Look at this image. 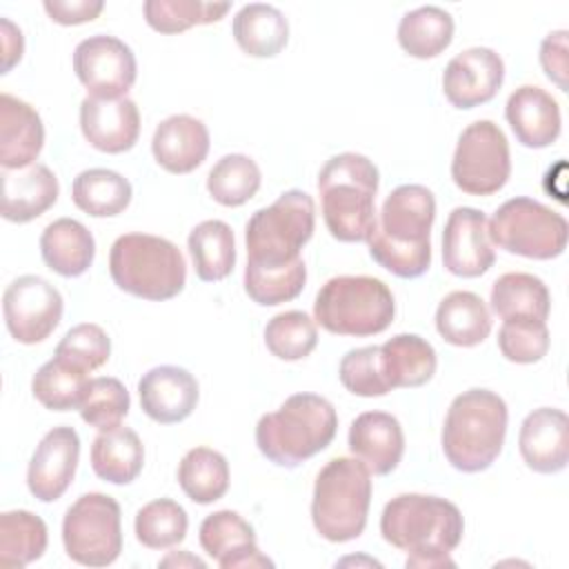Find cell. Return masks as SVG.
I'll use <instances>...</instances> for the list:
<instances>
[{"instance_id":"1","label":"cell","mask_w":569,"mask_h":569,"mask_svg":"<svg viewBox=\"0 0 569 569\" xmlns=\"http://www.w3.org/2000/svg\"><path fill=\"white\" fill-rule=\"evenodd\" d=\"M382 538L407 551V567H453L451 551L460 545L465 520L460 509L440 496L400 493L391 498L380 516Z\"/></svg>"},{"instance_id":"2","label":"cell","mask_w":569,"mask_h":569,"mask_svg":"<svg viewBox=\"0 0 569 569\" xmlns=\"http://www.w3.org/2000/svg\"><path fill=\"white\" fill-rule=\"evenodd\" d=\"M436 198L422 184H400L382 202L367 238L369 256L389 273L411 280L431 267V224Z\"/></svg>"},{"instance_id":"3","label":"cell","mask_w":569,"mask_h":569,"mask_svg":"<svg viewBox=\"0 0 569 569\" xmlns=\"http://www.w3.org/2000/svg\"><path fill=\"white\" fill-rule=\"evenodd\" d=\"M507 402L491 389H467L458 393L445 416L442 453L462 473L489 469L502 451L507 436Z\"/></svg>"},{"instance_id":"4","label":"cell","mask_w":569,"mask_h":569,"mask_svg":"<svg viewBox=\"0 0 569 569\" xmlns=\"http://www.w3.org/2000/svg\"><path fill=\"white\" fill-rule=\"evenodd\" d=\"M378 167L362 153L345 151L325 162L318 173L322 218L340 242H367L376 224Z\"/></svg>"},{"instance_id":"5","label":"cell","mask_w":569,"mask_h":569,"mask_svg":"<svg viewBox=\"0 0 569 569\" xmlns=\"http://www.w3.org/2000/svg\"><path fill=\"white\" fill-rule=\"evenodd\" d=\"M338 431L333 405L318 393H293L256 425L260 453L284 469H293L331 445Z\"/></svg>"},{"instance_id":"6","label":"cell","mask_w":569,"mask_h":569,"mask_svg":"<svg viewBox=\"0 0 569 569\" xmlns=\"http://www.w3.org/2000/svg\"><path fill=\"white\" fill-rule=\"evenodd\" d=\"M109 273L124 293L162 302L184 289L187 262L180 249L167 238L124 233L111 244Z\"/></svg>"},{"instance_id":"7","label":"cell","mask_w":569,"mask_h":569,"mask_svg":"<svg viewBox=\"0 0 569 569\" xmlns=\"http://www.w3.org/2000/svg\"><path fill=\"white\" fill-rule=\"evenodd\" d=\"M371 505V473L356 458H331L316 476L311 520L329 542L356 540L365 527Z\"/></svg>"},{"instance_id":"8","label":"cell","mask_w":569,"mask_h":569,"mask_svg":"<svg viewBox=\"0 0 569 569\" xmlns=\"http://www.w3.org/2000/svg\"><path fill=\"white\" fill-rule=\"evenodd\" d=\"M396 316L391 289L373 276H336L316 293L313 320L336 336L382 333Z\"/></svg>"},{"instance_id":"9","label":"cell","mask_w":569,"mask_h":569,"mask_svg":"<svg viewBox=\"0 0 569 569\" xmlns=\"http://www.w3.org/2000/svg\"><path fill=\"white\" fill-rule=\"evenodd\" d=\"M316 227L313 198L289 189L269 207L258 209L244 229L247 262L256 267H284L300 258Z\"/></svg>"},{"instance_id":"10","label":"cell","mask_w":569,"mask_h":569,"mask_svg":"<svg viewBox=\"0 0 569 569\" xmlns=\"http://www.w3.org/2000/svg\"><path fill=\"white\" fill-rule=\"evenodd\" d=\"M487 231L498 249L531 260L558 258L569 238L565 216L525 196L502 202L487 222Z\"/></svg>"},{"instance_id":"11","label":"cell","mask_w":569,"mask_h":569,"mask_svg":"<svg viewBox=\"0 0 569 569\" xmlns=\"http://www.w3.org/2000/svg\"><path fill=\"white\" fill-rule=\"evenodd\" d=\"M62 545L67 556L84 567H107L122 551L120 505L100 491L82 493L64 513Z\"/></svg>"},{"instance_id":"12","label":"cell","mask_w":569,"mask_h":569,"mask_svg":"<svg viewBox=\"0 0 569 569\" xmlns=\"http://www.w3.org/2000/svg\"><path fill=\"white\" fill-rule=\"evenodd\" d=\"M511 176V153L505 131L491 120L462 129L451 160L453 184L469 196H491Z\"/></svg>"},{"instance_id":"13","label":"cell","mask_w":569,"mask_h":569,"mask_svg":"<svg viewBox=\"0 0 569 569\" xmlns=\"http://www.w3.org/2000/svg\"><path fill=\"white\" fill-rule=\"evenodd\" d=\"M64 300L44 278L27 273L16 278L2 296L4 325L16 342L36 345L47 340L60 325Z\"/></svg>"},{"instance_id":"14","label":"cell","mask_w":569,"mask_h":569,"mask_svg":"<svg viewBox=\"0 0 569 569\" xmlns=\"http://www.w3.org/2000/svg\"><path fill=\"white\" fill-rule=\"evenodd\" d=\"M73 71L93 98H127L138 76L136 56L129 44L116 36H89L73 51Z\"/></svg>"},{"instance_id":"15","label":"cell","mask_w":569,"mask_h":569,"mask_svg":"<svg viewBox=\"0 0 569 569\" xmlns=\"http://www.w3.org/2000/svg\"><path fill=\"white\" fill-rule=\"evenodd\" d=\"M487 216L473 207H456L442 229V264L458 278L487 273L496 253L487 231Z\"/></svg>"},{"instance_id":"16","label":"cell","mask_w":569,"mask_h":569,"mask_svg":"<svg viewBox=\"0 0 569 569\" xmlns=\"http://www.w3.org/2000/svg\"><path fill=\"white\" fill-rule=\"evenodd\" d=\"M505 80V62L489 47H471L453 56L442 73L445 98L456 109L489 102Z\"/></svg>"},{"instance_id":"17","label":"cell","mask_w":569,"mask_h":569,"mask_svg":"<svg viewBox=\"0 0 569 569\" xmlns=\"http://www.w3.org/2000/svg\"><path fill=\"white\" fill-rule=\"evenodd\" d=\"M80 458V438L73 427L60 425L44 433L27 467V487L40 502H53L69 489Z\"/></svg>"},{"instance_id":"18","label":"cell","mask_w":569,"mask_h":569,"mask_svg":"<svg viewBox=\"0 0 569 569\" xmlns=\"http://www.w3.org/2000/svg\"><path fill=\"white\" fill-rule=\"evenodd\" d=\"M200 547L222 569H256L273 567L258 549L253 527L231 509L209 513L200 525Z\"/></svg>"},{"instance_id":"19","label":"cell","mask_w":569,"mask_h":569,"mask_svg":"<svg viewBox=\"0 0 569 569\" xmlns=\"http://www.w3.org/2000/svg\"><path fill=\"white\" fill-rule=\"evenodd\" d=\"M142 411L160 425H176L189 418L198 405L200 389L193 373L176 365H160L138 380Z\"/></svg>"},{"instance_id":"20","label":"cell","mask_w":569,"mask_h":569,"mask_svg":"<svg viewBox=\"0 0 569 569\" xmlns=\"http://www.w3.org/2000/svg\"><path fill=\"white\" fill-rule=\"evenodd\" d=\"M80 129L93 149L124 153L138 142L140 111L131 98L102 100L87 96L80 102Z\"/></svg>"},{"instance_id":"21","label":"cell","mask_w":569,"mask_h":569,"mask_svg":"<svg viewBox=\"0 0 569 569\" xmlns=\"http://www.w3.org/2000/svg\"><path fill=\"white\" fill-rule=\"evenodd\" d=\"M518 447L525 465L536 473H558L569 460V418L562 409L540 407L520 425Z\"/></svg>"},{"instance_id":"22","label":"cell","mask_w":569,"mask_h":569,"mask_svg":"<svg viewBox=\"0 0 569 569\" xmlns=\"http://www.w3.org/2000/svg\"><path fill=\"white\" fill-rule=\"evenodd\" d=\"M349 451L369 473H391L405 453V433L396 416L387 411H365L349 427Z\"/></svg>"},{"instance_id":"23","label":"cell","mask_w":569,"mask_h":569,"mask_svg":"<svg viewBox=\"0 0 569 569\" xmlns=\"http://www.w3.org/2000/svg\"><path fill=\"white\" fill-rule=\"evenodd\" d=\"M505 118L516 140L529 149L551 147L562 129L556 98L536 84H522L509 96Z\"/></svg>"},{"instance_id":"24","label":"cell","mask_w":569,"mask_h":569,"mask_svg":"<svg viewBox=\"0 0 569 569\" xmlns=\"http://www.w3.org/2000/svg\"><path fill=\"white\" fill-rule=\"evenodd\" d=\"M209 129L202 120L189 113L164 118L151 138L156 162L169 173H191L209 153Z\"/></svg>"},{"instance_id":"25","label":"cell","mask_w":569,"mask_h":569,"mask_svg":"<svg viewBox=\"0 0 569 569\" xmlns=\"http://www.w3.org/2000/svg\"><path fill=\"white\" fill-rule=\"evenodd\" d=\"M58 193V178L47 164L33 162L24 169H4L2 218L18 224L31 222L56 204Z\"/></svg>"},{"instance_id":"26","label":"cell","mask_w":569,"mask_h":569,"mask_svg":"<svg viewBox=\"0 0 569 569\" xmlns=\"http://www.w3.org/2000/svg\"><path fill=\"white\" fill-rule=\"evenodd\" d=\"M44 144L40 113L24 100L0 93V164L2 169H24L36 162Z\"/></svg>"},{"instance_id":"27","label":"cell","mask_w":569,"mask_h":569,"mask_svg":"<svg viewBox=\"0 0 569 569\" xmlns=\"http://www.w3.org/2000/svg\"><path fill=\"white\" fill-rule=\"evenodd\" d=\"M40 256L58 276L78 278L96 258V240L80 220L58 218L40 236Z\"/></svg>"},{"instance_id":"28","label":"cell","mask_w":569,"mask_h":569,"mask_svg":"<svg viewBox=\"0 0 569 569\" xmlns=\"http://www.w3.org/2000/svg\"><path fill=\"white\" fill-rule=\"evenodd\" d=\"M382 371L391 389L427 385L438 367L436 349L418 333H398L380 345Z\"/></svg>"},{"instance_id":"29","label":"cell","mask_w":569,"mask_h":569,"mask_svg":"<svg viewBox=\"0 0 569 569\" xmlns=\"http://www.w3.org/2000/svg\"><path fill=\"white\" fill-rule=\"evenodd\" d=\"M144 465V447L140 436L129 427L100 431L91 445V467L96 476L111 485L133 482Z\"/></svg>"},{"instance_id":"30","label":"cell","mask_w":569,"mask_h":569,"mask_svg":"<svg viewBox=\"0 0 569 569\" xmlns=\"http://www.w3.org/2000/svg\"><path fill=\"white\" fill-rule=\"evenodd\" d=\"M238 47L251 58H273L289 40V22L284 13L264 2H249L238 9L231 24Z\"/></svg>"},{"instance_id":"31","label":"cell","mask_w":569,"mask_h":569,"mask_svg":"<svg viewBox=\"0 0 569 569\" xmlns=\"http://www.w3.org/2000/svg\"><path fill=\"white\" fill-rule=\"evenodd\" d=\"M436 329L453 347H476L491 333V313L473 291H451L436 309Z\"/></svg>"},{"instance_id":"32","label":"cell","mask_w":569,"mask_h":569,"mask_svg":"<svg viewBox=\"0 0 569 569\" xmlns=\"http://www.w3.org/2000/svg\"><path fill=\"white\" fill-rule=\"evenodd\" d=\"M491 309L502 320H542L547 322L551 309V296L547 284L522 271L500 276L491 284Z\"/></svg>"},{"instance_id":"33","label":"cell","mask_w":569,"mask_h":569,"mask_svg":"<svg viewBox=\"0 0 569 569\" xmlns=\"http://www.w3.org/2000/svg\"><path fill=\"white\" fill-rule=\"evenodd\" d=\"M453 40V18L436 4L407 11L398 22V44L418 60L440 56Z\"/></svg>"},{"instance_id":"34","label":"cell","mask_w":569,"mask_h":569,"mask_svg":"<svg viewBox=\"0 0 569 569\" xmlns=\"http://www.w3.org/2000/svg\"><path fill=\"white\" fill-rule=\"evenodd\" d=\"M131 196V182L122 173L100 167L80 171L71 184L73 204L93 218H111L122 213L129 207Z\"/></svg>"},{"instance_id":"35","label":"cell","mask_w":569,"mask_h":569,"mask_svg":"<svg viewBox=\"0 0 569 569\" xmlns=\"http://www.w3.org/2000/svg\"><path fill=\"white\" fill-rule=\"evenodd\" d=\"M196 276L204 282L224 280L236 267V238L227 222L204 220L187 238Z\"/></svg>"},{"instance_id":"36","label":"cell","mask_w":569,"mask_h":569,"mask_svg":"<svg viewBox=\"0 0 569 569\" xmlns=\"http://www.w3.org/2000/svg\"><path fill=\"white\" fill-rule=\"evenodd\" d=\"M178 485L196 505H211L229 489V462L216 449L193 447L178 465Z\"/></svg>"},{"instance_id":"37","label":"cell","mask_w":569,"mask_h":569,"mask_svg":"<svg viewBox=\"0 0 569 569\" xmlns=\"http://www.w3.org/2000/svg\"><path fill=\"white\" fill-rule=\"evenodd\" d=\"M47 525L40 516L16 509L0 516V567H27L47 551Z\"/></svg>"},{"instance_id":"38","label":"cell","mask_w":569,"mask_h":569,"mask_svg":"<svg viewBox=\"0 0 569 569\" xmlns=\"http://www.w3.org/2000/svg\"><path fill=\"white\" fill-rule=\"evenodd\" d=\"M89 378L87 371L64 362L62 358H53L44 362L31 380L33 398L49 411H71L78 409Z\"/></svg>"},{"instance_id":"39","label":"cell","mask_w":569,"mask_h":569,"mask_svg":"<svg viewBox=\"0 0 569 569\" xmlns=\"http://www.w3.org/2000/svg\"><path fill=\"white\" fill-rule=\"evenodd\" d=\"M262 182L260 167L244 153L222 156L207 176V191L222 207H240L249 202Z\"/></svg>"},{"instance_id":"40","label":"cell","mask_w":569,"mask_h":569,"mask_svg":"<svg viewBox=\"0 0 569 569\" xmlns=\"http://www.w3.org/2000/svg\"><path fill=\"white\" fill-rule=\"evenodd\" d=\"M229 2L204 0H147L142 4L147 24L158 33H182L196 24H211L227 16Z\"/></svg>"},{"instance_id":"41","label":"cell","mask_w":569,"mask_h":569,"mask_svg":"<svg viewBox=\"0 0 569 569\" xmlns=\"http://www.w3.org/2000/svg\"><path fill=\"white\" fill-rule=\"evenodd\" d=\"M307 282V267L302 258L284 267H244V291L262 307H276L298 298Z\"/></svg>"},{"instance_id":"42","label":"cell","mask_w":569,"mask_h":569,"mask_svg":"<svg viewBox=\"0 0 569 569\" xmlns=\"http://www.w3.org/2000/svg\"><path fill=\"white\" fill-rule=\"evenodd\" d=\"M136 538L147 549H169L184 540L189 518L182 505L171 498H158L147 502L136 513Z\"/></svg>"},{"instance_id":"43","label":"cell","mask_w":569,"mask_h":569,"mask_svg":"<svg viewBox=\"0 0 569 569\" xmlns=\"http://www.w3.org/2000/svg\"><path fill=\"white\" fill-rule=\"evenodd\" d=\"M264 345L280 360H302L318 345L316 320L298 309L276 313L264 327Z\"/></svg>"},{"instance_id":"44","label":"cell","mask_w":569,"mask_h":569,"mask_svg":"<svg viewBox=\"0 0 569 569\" xmlns=\"http://www.w3.org/2000/svg\"><path fill=\"white\" fill-rule=\"evenodd\" d=\"M131 398L127 387L111 376H100V378H89L84 398L78 407L80 418L96 427L98 431L113 429L122 422V418L129 413Z\"/></svg>"},{"instance_id":"45","label":"cell","mask_w":569,"mask_h":569,"mask_svg":"<svg viewBox=\"0 0 569 569\" xmlns=\"http://www.w3.org/2000/svg\"><path fill=\"white\" fill-rule=\"evenodd\" d=\"M338 376L342 387L360 398H380L391 391L382 371L380 347L376 345L349 349L340 360Z\"/></svg>"},{"instance_id":"46","label":"cell","mask_w":569,"mask_h":569,"mask_svg":"<svg viewBox=\"0 0 569 569\" xmlns=\"http://www.w3.org/2000/svg\"><path fill=\"white\" fill-rule=\"evenodd\" d=\"M111 356V340L100 325L82 322L71 327L56 347V358L80 367L82 371L100 369Z\"/></svg>"},{"instance_id":"47","label":"cell","mask_w":569,"mask_h":569,"mask_svg":"<svg viewBox=\"0 0 569 569\" xmlns=\"http://www.w3.org/2000/svg\"><path fill=\"white\" fill-rule=\"evenodd\" d=\"M500 353L516 365H531L549 351V329L542 320H502L498 331Z\"/></svg>"},{"instance_id":"48","label":"cell","mask_w":569,"mask_h":569,"mask_svg":"<svg viewBox=\"0 0 569 569\" xmlns=\"http://www.w3.org/2000/svg\"><path fill=\"white\" fill-rule=\"evenodd\" d=\"M540 64L545 69V76L560 87V91H567V31H553L549 33L540 44Z\"/></svg>"},{"instance_id":"49","label":"cell","mask_w":569,"mask_h":569,"mask_svg":"<svg viewBox=\"0 0 569 569\" xmlns=\"http://www.w3.org/2000/svg\"><path fill=\"white\" fill-rule=\"evenodd\" d=\"M47 16L58 24H82L91 22L104 9L102 0H44L42 2Z\"/></svg>"},{"instance_id":"50","label":"cell","mask_w":569,"mask_h":569,"mask_svg":"<svg viewBox=\"0 0 569 569\" xmlns=\"http://www.w3.org/2000/svg\"><path fill=\"white\" fill-rule=\"evenodd\" d=\"M0 36H2V73H9L13 64L20 62L24 51V38L22 31L9 20H0Z\"/></svg>"},{"instance_id":"51","label":"cell","mask_w":569,"mask_h":569,"mask_svg":"<svg viewBox=\"0 0 569 569\" xmlns=\"http://www.w3.org/2000/svg\"><path fill=\"white\" fill-rule=\"evenodd\" d=\"M162 567H204V560L191 556L189 551H171L167 558L160 560Z\"/></svg>"}]
</instances>
